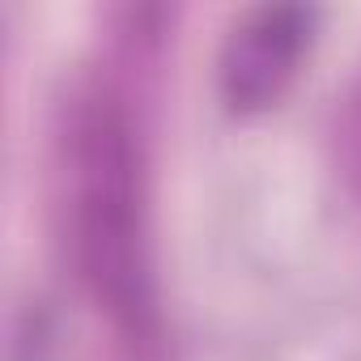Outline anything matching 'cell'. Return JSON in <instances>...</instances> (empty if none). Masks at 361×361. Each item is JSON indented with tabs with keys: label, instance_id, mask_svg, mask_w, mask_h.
Here are the masks:
<instances>
[{
	"label": "cell",
	"instance_id": "obj_1",
	"mask_svg": "<svg viewBox=\"0 0 361 361\" xmlns=\"http://www.w3.org/2000/svg\"><path fill=\"white\" fill-rule=\"evenodd\" d=\"M68 221L77 264L111 323L128 336H149L157 306L140 157L115 102L81 106L68 128Z\"/></svg>",
	"mask_w": 361,
	"mask_h": 361
},
{
	"label": "cell",
	"instance_id": "obj_2",
	"mask_svg": "<svg viewBox=\"0 0 361 361\" xmlns=\"http://www.w3.org/2000/svg\"><path fill=\"white\" fill-rule=\"evenodd\" d=\"M306 43V18L298 9H251L226 39L221 51V90L234 106H268Z\"/></svg>",
	"mask_w": 361,
	"mask_h": 361
}]
</instances>
